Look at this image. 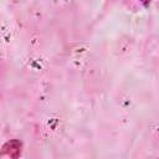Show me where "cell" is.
Returning a JSON list of instances; mask_svg holds the SVG:
<instances>
[{
  "label": "cell",
  "mask_w": 159,
  "mask_h": 159,
  "mask_svg": "<svg viewBox=\"0 0 159 159\" xmlns=\"http://www.w3.org/2000/svg\"><path fill=\"white\" fill-rule=\"evenodd\" d=\"M21 148H22V143L19 139H11L7 140L0 150V157H9V158H19L21 154Z\"/></svg>",
  "instance_id": "obj_1"
},
{
  "label": "cell",
  "mask_w": 159,
  "mask_h": 159,
  "mask_svg": "<svg viewBox=\"0 0 159 159\" xmlns=\"http://www.w3.org/2000/svg\"><path fill=\"white\" fill-rule=\"evenodd\" d=\"M142 4H143V6L144 7H148L149 5H150V0H139Z\"/></svg>",
  "instance_id": "obj_2"
}]
</instances>
